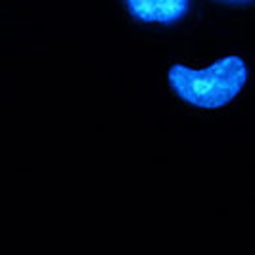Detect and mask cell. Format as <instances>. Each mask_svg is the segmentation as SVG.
Returning a JSON list of instances; mask_svg holds the SVG:
<instances>
[{
  "label": "cell",
  "mask_w": 255,
  "mask_h": 255,
  "mask_svg": "<svg viewBox=\"0 0 255 255\" xmlns=\"http://www.w3.org/2000/svg\"><path fill=\"white\" fill-rule=\"evenodd\" d=\"M248 65L238 56H225L205 69H192L182 64L171 65L169 85L182 102L217 110L230 104L246 87Z\"/></svg>",
  "instance_id": "cell-1"
},
{
  "label": "cell",
  "mask_w": 255,
  "mask_h": 255,
  "mask_svg": "<svg viewBox=\"0 0 255 255\" xmlns=\"http://www.w3.org/2000/svg\"><path fill=\"white\" fill-rule=\"evenodd\" d=\"M128 13L142 23H161L171 25L182 19L190 0H125Z\"/></svg>",
  "instance_id": "cell-2"
},
{
  "label": "cell",
  "mask_w": 255,
  "mask_h": 255,
  "mask_svg": "<svg viewBox=\"0 0 255 255\" xmlns=\"http://www.w3.org/2000/svg\"><path fill=\"white\" fill-rule=\"evenodd\" d=\"M221 2H229V4H248V2H254V0H221Z\"/></svg>",
  "instance_id": "cell-3"
}]
</instances>
